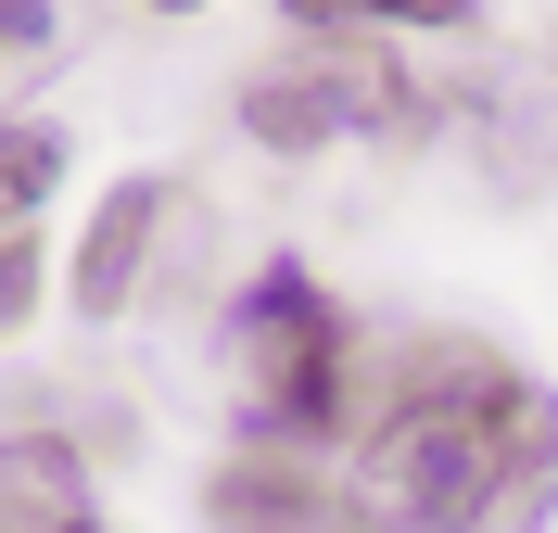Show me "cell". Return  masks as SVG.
I'll return each instance as SVG.
<instances>
[{"mask_svg": "<svg viewBox=\"0 0 558 533\" xmlns=\"http://www.w3.org/2000/svg\"><path fill=\"white\" fill-rule=\"evenodd\" d=\"M178 254H191V178H153V166L114 178L102 216H89V242H76V267H64L76 318H128V305L166 280Z\"/></svg>", "mask_w": 558, "mask_h": 533, "instance_id": "4", "label": "cell"}, {"mask_svg": "<svg viewBox=\"0 0 558 533\" xmlns=\"http://www.w3.org/2000/svg\"><path fill=\"white\" fill-rule=\"evenodd\" d=\"M64 51V26H51V0H0V76H26Z\"/></svg>", "mask_w": 558, "mask_h": 533, "instance_id": "10", "label": "cell"}, {"mask_svg": "<svg viewBox=\"0 0 558 533\" xmlns=\"http://www.w3.org/2000/svg\"><path fill=\"white\" fill-rule=\"evenodd\" d=\"M153 13H204V0H153Z\"/></svg>", "mask_w": 558, "mask_h": 533, "instance_id": "12", "label": "cell"}, {"mask_svg": "<svg viewBox=\"0 0 558 533\" xmlns=\"http://www.w3.org/2000/svg\"><path fill=\"white\" fill-rule=\"evenodd\" d=\"M216 381H229L242 445H267V458L355 432V330H343V305L317 292L305 254H267V267L229 292V318H216Z\"/></svg>", "mask_w": 558, "mask_h": 533, "instance_id": "2", "label": "cell"}, {"mask_svg": "<svg viewBox=\"0 0 558 533\" xmlns=\"http://www.w3.org/2000/svg\"><path fill=\"white\" fill-rule=\"evenodd\" d=\"M38 292H51V267H38V242H0V343L38 318Z\"/></svg>", "mask_w": 558, "mask_h": 533, "instance_id": "11", "label": "cell"}, {"mask_svg": "<svg viewBox=\"0 0 558 533\" xmlns=\"http://www.w3.org/2000/svg\"><path fill=\"white\" fill-rule=\"evenodd\" d=\"M445 128V89L393 38H292L242 76V141L267 153H407Z\"/></svg>", "mask_w": 558, "mask_h": 533, "instance_id": "3", "label": "cell"}, {"mask_svg": "<svg viewBox=\"0 0 558 533\" xmlns=\"http://www.w3.org/2000/svg\"><path fill=\"white\" fill-rule=\"evenodd\" d=\"M355 521L368 533H546L558 521V393L483 330L393 343L355 420Z\"/></svg>", "mask_w": 558, "mask_h": 533, "instance_id": "1", "label": "cell"}, {"mask_svg": "<svg viewBox=\"0 0 558 533\" xmlns=\"http://www.w3.org/2000/svg\"><path fill=\"white\" fill-rule=\"evenodd\" d=\"M292 38H393V26H470L483 0H279Z\"/></svg>", "mask_w": 558, "mask_h": 533, "instance_id": "9", "label": "cell"}, {"mask_svg": "<svg viewBox=\"0 0 558 533\" xmlns=\"http://www.w3.org/2000/svg\"><path fill=\"white\" fill-rule=\"evenodd\" d=\"M204 533H368L343 483H317L305 458H267V445H229L204 470Z\"/></svg>", "mask_w": 558, "mask_h": 533, "instance_id": "6", "label": "cell"}, {"mask_svg": "<svg viewBox=\"0 0 558 533\" xmlns=\"http://www.w3.org/2000/svg\"><path fill=\"white\" fill-rule=\"evenodd\" d=\"M0 533H114L64 432H0Z\"/></svg>", "mask_w": 558, "mask_h": 533, "instance_id": "7", "label": "cell"}, {"mask_svg": "<svg viewBox=\"0 0 558 533\" xmlns=\"http://www.w3.org/2000/svg\"><path fill=\"white\" fill-rule=\"evenodd\" d=\"M445 128L483 153L495 191H533V178H558V76L546 64H470L445 89Z\"/></svg>", "mask_w": 558, "mask_h": 533, "instance_id": "5", "label": "cell"}, {"mask_svg": "<svg viewBox=\"0 0 558 533\" xmlns=\"http://www.w3.org/2000/svg\"><path fill=\"white\" fill-rule=\"evenodd\" d=\"M64 191V128L51 114H0V242H26V216Z\"/></svg>", "mask_w": 558, "mask_h": 533, "instance_id": "8", "label": "cell"}]
</instances>
